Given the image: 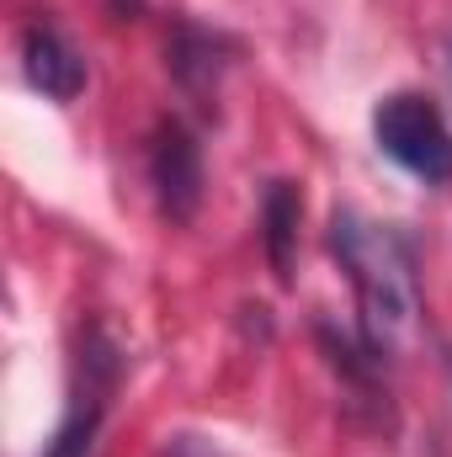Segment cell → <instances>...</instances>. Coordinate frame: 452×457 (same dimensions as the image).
<instances>
[{"label":"cell","mask_w":452,"mask_h":457,"mask_svg":"<svg viewBox=\"0 0 452 457\" xmlns=\"http://www.w3.org/2000/svg\"><path fill=\"white\" fill-rule=\"evenodd\" d=\"M331 255L340 271L351 277L356 293V314H362V341L378 356H389L394 345L410 336L421 293H415V255L410 245L389 224L362 219L356 208L331 213Z\"/></svg>","instance_id":"obj_1"},{"label":"cell","mask_w":452,"mask_h":457,"mask_svg":"<svg viewBox=\"0 0 452 457\" xmlns=\"http://www.w3.org/2000/svg\"><path fill=\"white\" fill-rule=\"evenodd\" d=\"M372 138L378 149L410 170L426 187H448L452 181V128L437 102H426L421 91H394L372 107Z\"/></svg>","instance_id":"obj_2"},{"label":"cell","mask_w":452,"mask_h":457,"mask_svg":"<svg viewBox=\"0 0 452 457\" xmlns=\"http://www.w3.org/2000/svg\"><path fill=\"white\" fill-rule=\"evenodd\" d=\"M117 372H122V356L117 345L91 330L86 351H80V388H75V404L64 415V426L54 431V442L43 447V457H91L96 453V436H102V415H107V394L117 388Z\"/></svg>","instance_id":"obj_3"},{"label":"cell","mask_w":452,"mask_h":457,"mask_svg":"<svg viewBox=\"0 0 452 457\" xmlns=\"http://www.w3.org/2000/svg\"><path fill=\"white\" fill-rule=\"evenodd\" d=\"M149 187L160 197V213L171 224H192L197 208H203V144L192 138V128L181 117H165L155 128V144H149Z\"/></svg>","instance_id":"obj_4"},{"label":"cell","mask_w":452,"mask_h":457,"mask_svg":"<svg viewBox=\"0 0 452 457\" xmlns=\"http://www.w3.org/2000/svg\"><path fill=\"white\" fill-rule=\"evenodd\" d=\"M21 70L48 102H75L86 91V59L54 21H32L21 32Z\"/></svg>","instance_id":"obj_5"},{"label":"cell","mask_w":452,"mask_h":457,"mask_svg":"<svg viewBox=\"0 0 452 457\" xmlns=\"http://www.w3.org/2000/svg\"><path fill=\"white\" fill-rule=\"evenodd\" d=\"M298 187L293 181H266V197H261V245H266V261L282 282H293V250H298Z\"/></svg>","instance_id":"obj_6"},{"label":"cell","mask_w":452,"mask_h":457,"mask_svg":"<svg viewBox=\"0 0 452 457\" xmlns=\"http://www.w3.org/2000/svg\"><path fill=\"white\" fill-rule=\"evenodd\" d=\"M219 48H224V37L203 32V27H181L176 43H171V70H176V80H181L187 91H213V86H219V70H224Z\"/></svg>","instance_id":"obj_7"},{"label":"cell","mask_w":452,"mask_h":457,"mask_svg":"<svg viewBox=\"0 0 452 457\" xmlns=\"http://www.w3.org/2000/svg\"><path fill=\"white\" fill-rule=\"evenodd\" d=\"M160 457H219V453H213L203 436H171V447H165Z\"/></svg>","instance_id":"obj_8"},{"label":"cell","mask_w":452,"mask_h":457,"mask_svg":"<svg viewBox=\"0 0 452 457\" xmlns=\"http://www.w3.org/2000/svg\"><path fill=\"white\" fill-rule=\"evenodd\" d=\"M448 80H452V37H448Z\"/></svg>","instance_id":"obj_9"}]
</instances>
